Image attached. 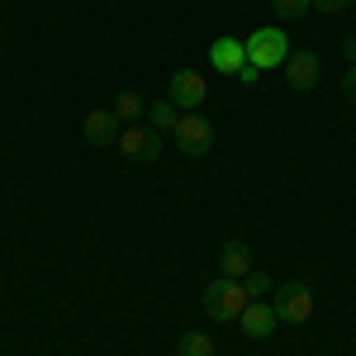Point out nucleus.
<instances>
[{"label":"nucleus","instance_id":"nucleus-13","mask_svg":"<svg viewBox=\"0 0 356 356\" xmlns=\"http://www.w3.org/2000/svg\"><path fill=\"white\" fill-rule=\"evenodd\" d=\"M110 110H114V119H119V124H138V114H143V100H138L134 90H119V95L110 100Z\"/></svg>","mask_w":356,"mask_h":356},{"label":"nucleus","instance_id":"nucleus-16","mask_svg":"<svg viewBox=\"0 0 356 356\" xmlns=\"http://www.w3.org/2000/svg\"><path fill=\"white\" fill-rule=\"evenodd\" d=\"M243 290H247V295H252V300H266V295H271V290H275V280H271V275H266V271H252V275H247V280H243Z\"/></svg>","mask_w":356,"mask_h":356},{"label":"nucleus","instance_id":"nucleus-9","mask_svg":"<svg viewBox=\"0 0 356 356\" xmlns=\"http://www.w3.org/2000/svg\"><path fill=\"white\" fill-rule=\"evenodd\" d=\"M238 323H243V332L252 337V342H266V337L280 328V318H275L271 300H252V304L243 309V318H238Z\"/></svg>","mask_w":356,"mask_h":356},{"label":"nucleus","instance_id":"nucleus-8","mask_svg":"<svg viewBox=\"0 0 356 356\" xmlns=\"http://www.w3.org/2000/svg\"><path fill=\"white\" fill-rule=\"evenodd\" d=\"M209 67L223 72V76H238V72L247 67V43L233 38V33H219V38L209 43Z\"/></svg>","mask_w":356,"mask_h":356},{"label":"nucleus","instance_id":"nucleus-2","mask_svg":"<svg viewBox=\"0 0 356 356\" xmlns=\"http://www.w3.org/2000/svg\"><path fill=\"white\" fill-rule=\"evenodd\" d=\"M271 309H275V318H280V323H309V318H314V309H318V295H314V285L290 280V285L271 290Z\"/></svg>","mask_w":356,"mask_h":356},{"label":"nucleus","instance_id":"nucleus-20","mask_svg":"<svg viewBox=\"0 0 356 356\" xmlns=\"http://www.w3.org/2000/svg\"><path fill=\"white\" fill-rule=\"evenodd\" d=\"M238 81H243V86H257V81H261V72H257V67H252V62H247L243 72H238Z\"/></svg>","mask_w":356,"mask_h":356},{"label":"nucleus","instance_id":"nucleus-10","mask_svg":"<svg viewBox=\"0 0 356 356\" xmlns=\"http://www.w3.org/2000/svg\"><path fill=\"white\" fill-rule=\"evenodd\" d=\"M81 134L90 147H110V143H119V119H114V110H90L81 119Z\"/></svg>","mask_w":356,"mask_h":356},{"label":"nucleus","instance_id":"nucleus-7","mask_svg":"<svg viewBox=\"0 0 356 356\" xmlns=\"http://www.w3.org/2000/svg\"><path fill=\"white\" fill-rule=\"evenodd\" d=\"M280 72H285V86H290V90H300V95H304V90H318V81H323L318 53H290Z\"/></svg>","mask_w":356,"mask_h":356},{"label":"nucleus","instance_id":"nucleus-17","mask_svg":"<svg viewBox=\"0 0 356 356\" xmlns=\"http://www.w3.org/2000/svg\"><path fill=\"white\" fill-rule=\"evenodd\" d=\"M342 95L356 105V67H347V72H342Z\"/></svg>","mask_w":356,"mask_h":356},{"label":"nucleus","instance_id":"nucleus-15","mask_svg":"<svg viewBox=\"0 0 356 356\" xmlns=\"http://www.w3.org/2000/svg\"><path fill=\"white\" fill-rule=\"evenodd\" d=\"M271 10L280 19H304V15L314 10V0H271Z\"/></svg>","mask_w":356,"mask_h":356},{"label":"nucleus","instance_id":"nucleus-6","mask_svg":"<svg viewBox=\"0 0 356 356\" xmlns=\"http://www.w3.org/2000/svg\"><path fill=\"white\" fill-rule=\"evenodd\" d=\"M166 100L176 105V110H200L204 100H209V81L191 72V67H181V72H171V81H166Z\"/></svg>","mask_w":356,"mask_h":356},{"label":"nucleus","instance_id":"nucleus-12","mask_svg":"<svg viewBox=\"0 0 356 356\" xmlns=\"http://www.w3.org/2000/svg\"><path fill=\"white\" fill-rule=\"evenodd\" d=\"M176 124H181V110L171 105V100H157V105H147V129H157V134H176Z\"/></svg>","mask_w":356,"mask_h":356},{"label":"nucleus","instance_id":"nucleus-11","mask_svg":"<svg viewBox=\"0 0 356 356\" xmlns=\"http://www.w3.org/2000/svg\"><path fill=\"white\" fill-rule=\"evenodd\" d=\"M252 271H257V266H252V247H247V243H223L219 275H228V280H247Z\"/></svg>","mask_w":356,"mask_h":356},{"label":"nucleus","instance_id":"nucleus-21","mask_svg":"<svg viewBox=\"0 0 356 356\" xmlns=\"http://www.w3.org/2000/svg\"><path fill=\"white\" fill-rule=\"evenodd\" d=\"M352 10H356V0H352Z\"/></svg>","mask_w":356,"mask_h":356},{"label":"nucleus","instance_id":"nucleus-19","mask_svg":"<svg viewBox=\"0 0 356 356\" xmlns=\"http://www.w3.org/2000/svg\"><path fill=\"white\" fill-rule=\"evenodd\" d=\"M342 57H347V67H356V29L342 38Z\"/></svg>","mask_w":356,"mask_h":356},{"label":"nucleus","instance_id":"nucleus-1","mask_svg":"<svg viewBox=\"0 0 356 356\" xmlns=\"http://www.w3.org/2000/svg\"><path fill=\"white\" fill-rule=\"evenodd\" d=\"M200 304H204V314H209L214 323H238V318H243V309L252 304V295L243 290V280H228V275H214V280L204 285V295H200Z\"/></svg>","mask_w":356,"mask_h":356},{"label":"nucleus","instance_id":"nucleus-14","mask_svg":"<svg viewBox=\"0 0 356 356\" xmlns=\"http://www.w3.org/2000/svg\"><path fill=\"white\" fill-rule=\"evenodd\" d=\"M176 356H214V337H209V332H186L181 347H176Z\"/></svg>","mask_w":356,"mask_h":356},{"label":"nucleus","instance_id":"nucleus-18","mask_svg":"<svg viewBox=\"0 0 356 356\" xmlns=\"http://www.w3.org/2000/svg\"><path fill=\"white\" fill-rule=\"evenodd\" d=\"M323 15H337V10H352V0H314Z\"/></svg>","mask_w":356,"mask_h":356},{"label":"nucleus","instance_id":"nucleus-4","mask_svg":"<svg viewBox=\"0 0 356 356\" xmlns=\"http://www.w3.org/2000/svg\"><path fill=\"white\" fill-rule=\"evenodd\" d=\"M176 152H186V157H209V147H214V124L204 119V110H181V124H176Z\"/></svg>","mask_w":356,"mask_h":356},{"label":"nucleus","instance_id":"nucleus-3","mask_svg":"<svg viewBox=\"0 0 356 356\" xmlns=\"http://www.w3.org/2000/svg\"><path fill=\"white\" fill-rule=\"evenodd\" d=\"M243 43H247V62H252L257 72L285 67V57H290V38H285V29H252Z\"/></svg>","mask_w":356,"mask_h":356},{"label":"nucleus","instance_id":"nucleus-5","mask_svg":"<svg viewBox=\"0 0 356 356\" xmlns=\"http://www.w3.org/2000/svg\"><path fill=\"white\" fill-rule=\"evenodd\" d=\"M129 162H157L162 157V147H166V134H157V129H138V124H124L119 129V143H114Z\"/></svg>","mask_w":356,"mask_h":356}]
</instances>
